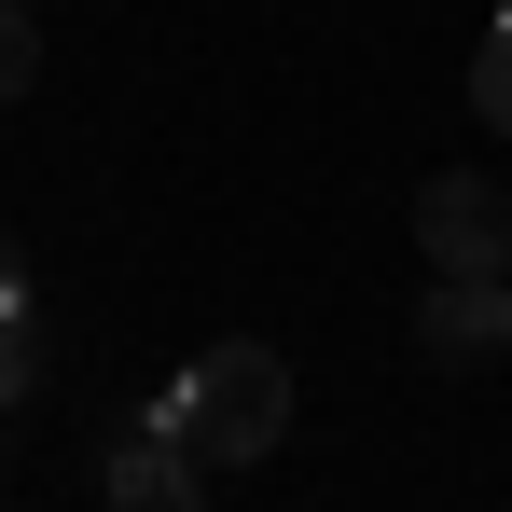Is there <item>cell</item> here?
Wrapping results in <instances>:
<instances>
[{
	"instance_id": "obj_1",
	"label": "cell",
	"mask_w": 512,
	"mask_h": 512,
	"mask_svg": "<svg viewBox=\"0 0 512 512\" xmlns=\"http://www.w3.org/2000/svg\"><path fill=\"white\" fill-rule=\"evenodd\" d=\"M153 429H167L180 457H208V471H250V457L291 443V360L263 333L208 346V360H180L167 388H153Z\"/></svg>"
},
{
	"instance_id": "obj_3",
	"label": "cell",
	"mask_w": 512,
	"mask_h": 512,
	"mask_svg": "<svg viewBox=\"0 0 512 512\" xmlns=\"http://www.w3.org/2000/svg\"><path fill=\"white\" fill-rule=\"evenodd\" d=\"M208 485H222V471H208V457H180L167 429H139V443H111V457H97V512H208Z\"/></svg>"
},
{
	"instance_id": "obj_4",
	"label": "cell",
	"mask_w": 512,
	"mask_h": 512,
	"mask_svg": "<svg viewBox=\"0 0 512 512\" xmlns=\"http://www.w3.org/2000/svg\"><path fill=\"white\" fill-rule=\"evenodd\" d=\"M416 333L443 346V360H499V346H512V263H499V277H429Z\"/></svg>"
},
{
	"instance_id": "obj_5",
	"label": "cell",
	"mask_w": 512,
	"mask_h": 512,
	"mask_svg": "<svg viewBox=\"0 0 512 512\" xmlns=\"http://www.w3.org/2000/svg\"><path fill=\"white\" fill-rule=\"evenodd\" d=\"M28 388H42V319H28V291L0 277V416H14Z\"/></svg>"
},
{
	"instance_id": "obj_6",
	"label": "cell",
	"mask_w": 512,
	"mask_h": 512,
	"mask_svg": "<svg viewBox=\"0 0 512 512\" xmlns=\"http://www.w3.org/2000/svg\"><path fill=\"white\" fill-rule=\"evenodd\" d=\"M471 111H485V125H499V139H512V14H499V42L471 56Z\"/></svg>"
},
{
	"instance_id": "obj_7",
	"label": "cell",
	"mask_w": 512,
	"mask_h": 512,
	"mask_svg": "<svg viewBox=\"0 0 512 512\" xmlns=\"http://www.w3.org/2000/svg\"><path fill=\"white\" fill-rule=\"evenodd\" d=\"M28 70H42V28H28V0H0V111L28 97Z\"/></svg>"
},
{
	"instance_id": "obj_2",
	"label": "cell",
	"mask_w": 512,
	"mask_h": 512,
	"mask_svg": "<svg viewBox=\"0 0 512 512\" xmlns=\"http://www.w3.org/2000/svg\"><path fill=\"white\" fill-rule=\"evenodd\" d=\"M416 250H429V277H499V263H512V194L471 180V167L429 180V194H416Z\"/></svg>"
}]
</instances>
